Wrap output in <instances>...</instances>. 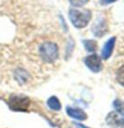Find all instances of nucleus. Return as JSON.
<instances>
[{
	"mask_svg": "<svg viewBox=\"0 0 124 128\" xmlns=\"http://www.w3.org/2000/svg\"><path fill=\"white\" fill-rule=\"evenodd\" d=\"M69 18L72 24L76 28L81 29L87 26L91 19V12L89 10H77L71 9L69 11Z\"/></svg>",
	"mask_w": 124,
	"mask_h": 128,
	"instance_id": "f257e3e1",
	"label": "nucleus"
},
{
	"mask_svg": "<svg viewBox=\"0 0 124 128\" xmlns=\"http://www.w3.org/2000/svg\"><path fill=\"white\" fill-rule=\"evenodd\" d=\"M40 55L46 63H53L58 58V47L52 42H44L40 47Z\"/></svg>",
	"mask_w": 124,
	"mask_h": 128,
	"instance_id": "f03ea898",
	"label": "nucleus"
},
{
	"mask_svg": "<svg viewBox=\"0 0 124 128\" xmlns=\"http://www.w3.org/2000/svg\"><path fill=\"white\" fill-rule=\"evenodd\" d=\"M8 104L9 107L14 111H26L29 107L30 100L26 96L13 94L9 97Z\"/></svg>",
	"mask_w": 124,
	"mask_h": 128,
	"instance_id": "7ed1b4c3",
	"label": "nucleus"
},
{
	"mask_svg": "<svg viewBox=\"0 0 124 128\" xmlns=\"http://www.w3.org/2000/svg\"><path fill=\"white\" fill-rule=\"evenodd\" d=\"M85 63L86 66L93 72H99L102 70L101 59L97 54H91L85 58Z\"/></svg>",
	"mask_w": 124,
	"mask_h": 128,
	"instance_id": "20e7f679",
	"label": "nucleus"
},
{
	"mask_svg": "<svg viewBox=\"0 0 124 128\" xmlns=\"http://www.w3.org/2000/svg\"><path fill=\"white\" fill-rule=\"evenodd\" d=\"M92 31L93 34L96 37H102L104 36L107 32V25H106V21L104 18H100L96 20V22L94 23V25L92 27Z\"/></svg>",
	"mask_w": 124,
	"mask_h": 128,
	"instance_id": "39448f33",
	"label": "nucleus"
},
{
	"mask_svg": "<svg viewBox=\"0 0 124 128\" xmlns=\"http://www.w3.org/2000/svg\"><path fill=\"white\" fill-rule=\"evenodd\" d=\"M115 42V37H112L109 40H107V42L104 44V47L102 49V58L107 60L111 57L112 50H113V46Z\"/></svg>",
	"mask_w": 124,
	"mask_h": 128,
	"instance_id": "423d86ee",
	"label": "nucleus"
},
{
	"mask_svg": "<svg viewBox=\"0 0 124 128\" xmlns=\"http://www.w3.org/2000/svg\"><path fill=\"white\" fill-rule=\"evenodd\" d=\"M66 112L68 116H70L73 118H76L78 120H85L87 116L82 110L78 109V108H72V107H67Z\"/></svg>",
	"mask_w": 124,
	"mask_h": 128,
	"instance_id": "0eeeda50",
	"label": "nucleus"
},
{
	"mask_svg": "<svg viewBox=\"0 0 124 128\" xmlns=\"http://www.w3.org/2000/svg\"><path fill=\"white\" fill-rule=\"evenodd\" d=\"M48 106L52 110H54V111H58V110L61 109V104L59 102L58 98L55 97V96H52L51 98H49Z\"/></svg>",
	"mask_w": 124,
	"mask_h": 128,
	"instance_id": "6e6552de",
	"label": "nucleus"
},
{
	"mask_svg": "<svg viewBox=\"0 0 124 128\" xmlns=\"http://www.w3.org/2000/svg\"><path fill=\"white\" fill-rule=\"evenodd\" d=\"M84 45H85V49L88 52H94L97 48V42L95 40H85L82 42Z\"/></svg>",
	"mask_w": 124,
	"mask_h": 128,
	"instance_id": "1a4fd4ad",
	"label": "nucleus"
},
{
	"mask_svg": "<svg viewBox=\"0 0 124 128\" xmlns=\"http://www.w3.org/2000/svg\"><path fill=\"white\" fill-rule=\"evenodd\" d=\"M116 78H117L118 82L124 86V66L118 70L117 73H116Z\"/></svg>",
	"mask_w": 124,
	"mask_h": 128,
	"instance_id": "9d476101",
	"label": "nucleus"
},
{
	"mask_svg": "<svg viewBox=\"0 0 124 128\" xmlns=\"http://www.w3.org/2000/svg\"><path fill=\"white\" fill-rule=\"evenodd\" d=\"M69 1L71 5H73L74 7H81L88 2V0H69Z\"/></svg>",
	"mask_w": 124,
	"mask_h": 128,
	"instance_id": "9b49d317",
	"label": "nucleus"
},
{
	"mask_svg": "<svg viewBox=\"0 0 124 128\" xmlns=\"http://www.w3.org/2000/svg\"><path fill=\"white\" fill-rule=\"evenodd\" d=\"M114 107H115L116 110L121 114L122 118H123V122H124V108L122 107V102H121L120 100H116V101L114 102Z\"/></svg>",
	"mask_w": 124,
	"mask_h": 128,
	"instance_id": "f8f14e48",
	"label": "nucleus"
},
{
	"mask_svg": "<svg viewBox=\"0 0 124 128\" xmlns=\"http://www.w3.org/2000/svg\"><path fill=\"white\" fill-rule=\"evenodd\" d=\"M114 1H116V0H101V2L103 4H109V3H112Z\"/></svg>",
	"mask_w": 124,
	"mask_h": 128,
	"instance_id": "ddd939ff",
	"label": "nucleus"
},
{
	"mask_svg": "<svg viewBox=\"0 0 124 128\" xmlns=\"http://www.w3.org/2000/svg\"><path fill=\"white\" fill-rule=\"evenodd\" d=\"M76 125L79 128H88V127H86V126H85V125H82V124H80V123H76Z\"/></svg>",
	"mask_w": 124,
	"mask_h": 128,
	"instance_id": "4468645a",
	"label": "nucleus"
}]
</instances>
